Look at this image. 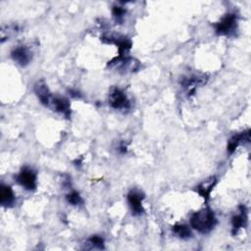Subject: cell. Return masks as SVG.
<instances>
[{"instance_id":"obj_15","label":"cell","mask_w":251,"mask_h":251,"mask_svg":"<svg viewBox=\"0 0 251 251\" xmlns=\"http://www.w3.org/2000/svg\"><path fill=\"white\" fill-rule=\"evenodd\" d=\"M66 199L70 204H72L74 206L80 205L83 203V200H82L80 194L77 192H71L70 193H68L66 196Z\"/></svg>"},{"instance_id":"obj_3","label":"cell","mask_w":251,"mask_h":251,"mask_svg":"<svg viewBox=\"0 0 251 251\" xmlns=\"http://www.w3.org/2000/svg\"><path fill=\"white\" fill-rule=\"evenodd\" d=\"M15 179L27 191H35L37 189V173L29 167L23 168Z\"/></svg>"},{"instance_id":"obj_16","label":"cell","mask_w":251,"mask_h":251,"mask_svg":"<svg viewBox=\"0 0 251 251\" xmlns=\"http://www.w3.org/2000/svg\"><path fill=\"white\" fill-rule=\"evenodd\" d=\"M89 243L95 247V248H98V249H104V239L101 236L98 235H93L90 239H89Z\"/></svg>"},{"instance_id":"obj_10","label":"cell","mask_w":251,"mask_h":251,"mask_svg":"<svg viewBox=\"0 0 251 251\" xmlns=\"http://www.w3.org/2000/svg\"><path fill=\"white\" fill-rule=\"evenodd\" d=\"M0 203L3 207H12L15 203V194L11 187L4 184L0 187Z\"/></svg>"},{"instance_id":"obj_13","label":"cell","mask_w":251,"mask_h":251,"mask_svg":"<svg viewBox=\"0 0 251 251\" xmlns=\"http://www.w3.org/2000/svg\"><path fill=\"white\" fill-rule=\"evenodd\" d=\"M216 183H217L216 178H214V177H213V178H210L209 180H206V181H204L202 184H200V185L196 188L195 191L197 192V193H198L201 197H203L205 200H208V198H209V196H210V193H211L213 188L215 187Z\"/></svg>"},{"instance_id":"obj_4","label":"cell","mask_w":251,"mask_h":251,"mask_svg":"<svg viewBox=\"0 0 251 251\" xmlns=\"http://www.w3.org/2000/svg\"><path fill=\"white\" fill-rule=\"evenodd\" d=\"M109 104L112 108L117 110H128L131 107L130 100L126 94L118 88L111 89L109 93Z\"/></svg>"},{"instance_id":"obj_14","label":"cell","mask_w":251,"mask_h":251,"mask_svg":"<svg viewBox=\"0 0 251 251\" xmlns=\"http://www.w3.org/2000/svg\"><path fill=\"white\" fill-rule=\"evenodd\" d=\"M173 232L182 239H188L192 236V231L189 226L183 224H177L173 227Z\"/></svg>"},{"instance_id":"obj_8","label":"cell","mask_w":251,"mask_h":251,"mask_svg":"<svg viewBox=\"0 0 251 251\" xmlns=\"http://www.w3.org/2000/svg\"><path fill=\"white\" fill-rule=\"evenodd\" d=\"M52 109L56 112L61 113L62 115H64L66 118H70L71 116V106H70V102L68 99L64 98V97H53L51 98L50 104Z\"/></svg>"},{"instance_id":"obj_11","label":"cell","mask_w":251,"mask_h":251,"mask_svg":"<svg viewBox=\"0 0 251 251\" xmlns=\"http://www.w3.org/2000/svg\"><path fill=\"white\" fill-rule=\"evenodd\" d=\"M240 209V214L239 215H235L232 218V233L234 235L237 233V232L241 229L244 228L247 224V213H246V208L243 205L239 206Z\"/></svg>"},{"instance_id":"obj_6","label":"cell","mask_w":251,"mask_h":251,"mask_svg":"<svg viewBox=\"0 0 251 251\" xmlns=\"http://www.w3.org/2000/svg\"><path fill=\"white\" fill-rule=\"evenodd\" d=\"M206 81V78L203 77V76H196V75H193V76H191V77H185L182 79L181 83L183 88L187 91L188 95H193L194 94L195 90L203 85V83H205Z\"/></svg>"},{"instance_id":"obj_17","label":"cell","mask_w":251,"mask_h":251,"mask_svg":"<svg viewBox=\"0 0 251 251\" xmlns=\"http://www.w3.org/2000/svg\"><path fill=\"white\" fill-rule=\"evenodd\" d=\"M126 14V10L121 6H114L113 7V16L115 20L119 23H121L124 19V16Z\"/></svg>"},{"instance_id":"obj_12","label":"cell","mask_w":251,"mask_h":251,"mask_svg":"<svg viewBox=\"0 0 251 251\" xmlns=\"http://www.w3.org/2000/svg\"><path fill=\"white\" fill-rule=\"evenodd\" d=\"M244 143V142H247L249 143L250 142V131L247 130L246 132L244 133H241L239 135H233L230 140H229V143H228V152L230 154H232L235 149L238 147V145L240 143Z\"/></svg>"},{"instance_id":"obj_1","label":"cell","mask_w":251,"mask_h":251,"mask_svg":"<svg viewBox=\"0 0 251 251\" xmlns=\"http://www.w3.org/2000/svg\"><path fill=\"white\" fill-rule=\"evenodd\" d=\"M217 224L213 211L209 208L202 209L194 213L191 218L192 227L200 233L210 232Z\"/></svg>"},{"instance_id":"obj_9","label":"cell","mask_w":251,"mask_h":251,"mask_svg":"<svg viewBox=\"0 0 251 251\" xmlns=\"http://www.w3.org/2000/svg\"><path fill=\"white\" fill-rule=\"evenodd\" d=\"M35 93L37 95V97H39V101L45 105V106H49L51 98H52V95L50 94L46 83L43 80H39L36 85H35Z\"/></svg>"},{"instance_id":"obj_5","label":"cell","mask_w":251,"mask_h":251,"mask_svg":"<svg viewBox=\"0 0 251 251\" xmlns=\"http://www.w3.org/2000/svg\"><path fill=\"white\" fill-rule=\"evenodd\" d=\"M144 196L137 191H132L128 194V201L133 212V215L138 216L144 213V208L142 206V200Z\"/></svg>"},{"instance_id":"obj_2","label":"cell","mask_w":251,"mask_h":251,"mask_svg":"<svg viewBox=\"0 0 251 251\" xmlns=\"http://www.w3.org/2000/svg\"><path fill=\"white\" fill-rule=\"evenodd\" d=\"M216 34L219 36H231L236 31L237 16L233 13H228L225 17L214 25Z\"/></svg>"},{"instance_id":"obj_7","label":"cell","mask_w":251,"mask_h":251,"mask_svg":"<svg viewBox=\"0 0 251 251\" xmlns=\"http://www.w3.org/2000/svg\"><path fill=\"white\" fill-rule=\"evenodd\" d=\"M12 59L22 67L27 66L32 60V53L26 46H17L11 52Z\"/></svg>"}]
</instances>
